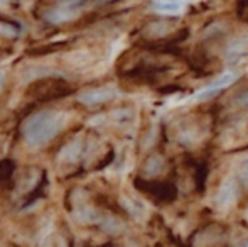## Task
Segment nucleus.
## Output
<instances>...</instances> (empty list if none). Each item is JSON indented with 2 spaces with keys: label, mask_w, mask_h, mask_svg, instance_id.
<instances>
[{
  "label": "nucleus",
  "mask_w": 248,
  "mask_h": 247,
  "mask_svg": "<svg viewBox=\"0 0 248 247\" xmlns=\"http://www.w3.org/2000/svg\"><path fill=\"white\" fill-rule=\"evenodd\" d=\"M135 186L139 188V191L147 195L150 200H154L155 203H160V205L172 203V201L177 198V188L170 181L144 180L139 176V178L135 180Z\"/></svg>",
  "instance_id": "obj_4"
},
{
  "label": "nucleus",
  "mask_w": 248,
  "mask_h": 247,
  "mask_svg": "<svg viewBox=\"0 0 248 247\" xmlns=\"http://www.w3.org/2000/svg\"><path fill=\"white\" fill-rule=\"evenodd\" d=\"M86 2L88 0H43L36 9V14L51 26H61L78 17Z\"/></svg>",
  "instance_id": "obj_2"
},
{
  "label": "nucleus",
  "mask_w": 248,
  "mask_h": 247,
  "mask_svg": "<svg viewBox=\"0 0 248 247\" xmlns=\"http://www.w3.org/2000/svg\"><path fill=\"white\" fill-rule=\"evenodd\" d=\"M235 191H236V185L235 181H226L225 185L219 188V193H218V205L221 207H226L233 201L235 198Z\"/></svg>",
  "instance_id": "obj_11"
},
{
  "label": "nucleus",
  "mask_w": 248,
  "mask_h": 247,
  "mask_svg": "<svg viewBox=\"0 0 248 247\" xmlns=\"http://www.w3.org/2000/svg\"><path fill=\"white\" fill-rule=\"evenodd\" d=\"M236 16L240 20L248 22V0H238L236 3Z\"/></svg>",
  "instance_id": "obj_14"
},
{
  "label": "nucleus",
  "mask_w": 248,
  "mask_h": 247,
  "mask_svg": "<svg viewBox=\"0 0 248 247\" xmlns=\"http://www.w3.org/2000/svg\"><path fill=\"white\" fill-rule=\"evenodd\" d=\"M66 115L59 110H37L22 124V139L29 148H44L64 129Z\"/></svg>",
  "instance_id": "obj_1"
},
{
  "label": "nucleus",
  "mask_w": 248,
  "mask_h": 247,
  "mask_svg": "<svg viewBox=\"0 0 248 247\" xmlns=\"http://www.w3.org/2000/svg\"><path fill=\"white\" fill-rule=\"evenodd\" d=\"M176 19H152L140 29V37L145 43H167L170 44V39L177 33Z\"/></svg>",
  "instance_id": "obj_5"
},
{
  "label": "nucleus",
  "mask_w": 248,
  "mask_h": 247,
  "mask_svg": "<svg viewBox=\"0 0 248 247\" xmlns=\"http://www.w3.org/2000/svg\"><path fill=\"white\" fill-rule=\"evenodd\" d=\"M233 103H235V107H238L240 110H247L248 109V88L240 92L238 95L235 97Z\"/></svg>",
  "instance_id": "obj_15"
},
{
  "label": "nucleus",
  "mask_w": 248,
  "mask_h": 247,
  "mask_svg": "<svg viewBox=\"0 0 248 247\" xmlns=\"http://www.w3.org/2000/svg\"><path fill=\"white\" fill-rule=\"evenodd\" d=\"M14 169H16V166H14V163L9 161V159L0 163V188H2V190L10 186L12 176H14Z\"/></svg>",
  "instance_id": "obj_12"
},
{
  "label": "nucleus",
  "mask_w": 248,
  "mask_h": 247,
  "mask_svg": "<svg viewBox=\"0 0 248 247\" xmlns=\"http://www.w3.org/2000/svg\"><path fill=\"white\" fill-rule=\"evenodd\" d=\"M238 247H248V241H247V242H243V244H242V246H238Z\"/></svg>",
  "instance_id": "obj_19"
},
{
  "label": "nucleus",
  "mask_w": 248,
  "mask_h": 247,
  "mask_svg": "<svg viewBox=\"0 0 248 247\" xmlns=\"http://www.w3.org/2000/svg\"><path fill=\"white\" fill-rule=\"evenodd\" d=\"M166 169V158L159 152L150 154L140 168V178L144 180H155L157 176L162 175V171Z\"/></svg>",
  "instance_id": "obj_8"
},
{
  "label": "nucleus",
  "mask_w": 248,
  "mask_h": 247,
  "mask_svg": "<svg viewBox=\"0 0 248 247\" xmlns=\"http://www.w3.org/2000/svg\"><path fill=\"white\" fill-rule=\"evenodd\" d=\"M75 92L71 82L58 76H44V78L34 80L26 90V97L37 102H47V100H58L68 97Z\"/></svg>",
  "instance_id": "obj_3"
},
{
  "label": "nucleus",
  "mask_w": 248,
  "mask_h": 247,
  "mask_svg": "<svg viewBox=\"0 0 248 247\" xmlns=\"http://www.w3.org/2000/svg\"><path fill=\"white\" fill-rule=\"evenodd\" d=\"M115 95H117V92L113 88H110V86H98V88H88L85 92H81L76 97V100L81 105L92 109V107H100L103 103L111 102L115 99Z\"/></svg>",
  "instance_id": "obj_6"
},
{
  "label": "nucleus",
  "mask_w": 248,
  "mask_h": 247,
  "mask_svg": "<svg viewBox=\"0 0 248 247\" xmlns=\"http://www.w3.org/2000/svg\"><path fill=\"white\" fill-rule=\"evenodd\" d=\"M3 86H5V76L0 73V92L3 90Z\"/></svg>",
  "instance_id": "obj_18"
},
{
  "label": "nucleus",
  "mask_w": 248,
  "mask_h": 247,
  "mask_svg": "<svg viewBox=\"0 0 248 247\" xmlns=\"http://www.w3.org/2000/svg\"><path fill=\"white\" fill-rule=\"evenodd\" d=\"M236 80V75L235 73H230V75H225L221 76V78L218 80V82L211 83V85L208 86V88H204L201 93L198 95V100H206V99H211L213 95H216L218 92H221V90H225L226 86L230 85V83H233Z\"/></svg>",
  "instance_id": "obj_9"
},
{
  "label": "nucleus",
  "mask_w": 248,
  "mask_h": 247,
  "mask_svg": "<svg viewBox=\"0 0 248 247\" xmlns=\"http://www.w3.org/2000/svg\"><path fill=\"white\" fill-rule=\"evenodd\" d=\"M204 169H198V171H196V176H201V175H204ZM202 183H204V180H202V178H198V186L199 188H201L202 186Z\"/></svg>",
  "instance_id": "obj_17"
},
{
  "label": "nucleus",
  "mask_w": 248,
  "mask_h": 247,
  "mask_svg": "<svg viewBox=\"0 0 248 247\" xmlns=\"http://www.w3.org/2000/svg\"><path fill=\"white\" fill-rule=\"evenodd\" d=\"M62 48H66L64 43L61 44H52V46H43V48H36V49H31L29 54L31 56H41V54H47V53H56V51L62 49Z\"/></svg>",
  "instance_id": "obj_13"
},
{
  "label": "nucleus",
  "mask_w": 248,
  "mask_h": 247,
  "mask_svg": "<svg viewBox=\"0 0 248 247\" xmlns=\"http://www.w3.org/2000/svg\"><path fill=\"white\" fill-rule=\"evenodd\" d=\"M238 180L243 183V186H248V159L242 165V168H240Z\"/></svg>",
  "instance_id": "obj_16"
},
{
  "label": "nucleus",
  "mask_w": 248,
  "mask_h": 247,
  "mask_svg": "<svg viewBox=\"0 0 248 247\" xmlns=\"http://www.w3.org/2000/svg\"><path fill=\"white\" fill-rule=\"evenodd\" d=\"M226 231L223 225L219 224H211L208 227L201 229L196 235L193 237L194 247H213L218 244L221 239H225Z\"/></svg>",
  "instance_id": "obj_7"
},
{
  "label": "nucleus",
  "mask_w": 248,
  "mask_h": 247,
  "mask_svg": "<svg viewBox=\"0 0 248 247\" xmlns=\"http://www.w3.org/2000/svg\"><path fill=\"white\" fill-rule=\"evenodd\" d=\"M20 33H22V29L19 24L5 19V17H0V36H3L5 39H16L20 36Z\"/></svg>",
  "instance_id": "obj_10"
}]
</instances>
